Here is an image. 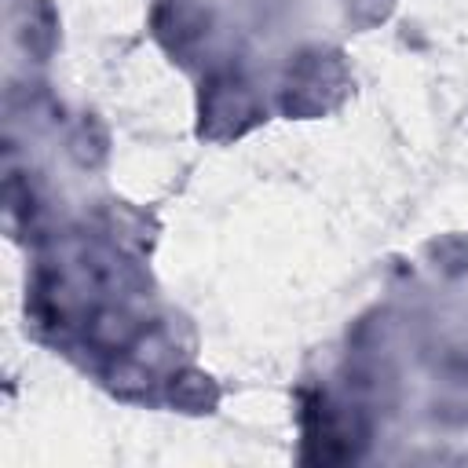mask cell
Listing matches in <instances>:
<instances>
[{
    "mask_svg": "<svg viewBox=\"0 0 468 468\" xmlns=\"http://www.w3.org/2000/svg\"><path fill=\"white\" fill-rule=\"evenodd\" d=\"M296 424L300 461L322 468L358 461L373 439V410L355 395H333L325 388H300Z\"/></svg>",
    "mask_w": 468,
    "mask_h": 468,
    "instance_id": "obj_1",
    "label": "cell"
},
{
    "mask_svg": "<svg viewBox=\"0 0 468 468\" xmlns=\"http://www.w3.org/2000/svg\"><path fill=\"white\" fill-rule=\"evenodd\" d=\"M351 95V66L333 44L296 48L278 77V110L292 121H318Z\"/></svg>",
    "mask_w": 468,
    "mask_h": 468,
    "instance_id": "obj_2",
    "label": "cell"
},
{
    "mask_svg": "<svg viewBox=\"0 0 468 468\" xmlns=\"http://www.w3.org/2000/svg\"><path fill=\"white\" fill-rule=\"evenodd\" d=\"M267 121V102L241 66H208L197 88V135L208 143H234Z\"/></svg>",
    "mask_w": 468,
    "mask_h": 468,
    "instance_id": "obj_3",
    "label": "cell"
},
{
    "mask_svg": "<svg viewBox=\"0 0 468 468\" xmlns=\"http://www.w3.org/2000/svg\"><path fill=\"white\" fill-rule=\"evenodd\" d=\"M212 33H216V15L205 0H154L150 7V37L179 66L208 69Z\"/></svg>",
    "mask_w": 468,
    "mask_h": 468,
    "instance_id": "obj_4",
    "label": "cell"
},
{
    "mask_svg": "<svg viewBox=\"0 0 468 468\" xmlns=\"http://www.w3.org/2000/svg\"><path fill=\"white\" fill-rule=\"evenodd\" d=\"M428 417L439 428L468 431V355L435 362V391L428 399Z\"/></svg>",
    "mask_w": 468,
    "mask_h": 468,
    "instance_id": "obj_5",
    "label": "cell"
},
{
    "mask_svg": "<svg viewBox=\"0 0 468 468\" xmlns=\"http://www.w3.org/2000/svg\"><path fill=\"white\" fill-rule=\"evenodd\" d=\"M11 29H15V44L33 62H48L62 37V22L51 0H18L11 15Z\"/></svg>",
    "mask_w": 468,
    "mask_h": 468,
    "instance_id": "obj_6",
    "label": "cell"
},
{
    "mask_svg": "<svg viewBox=\"0 0 468 468\" xmlns=\"http://www.w3.org/2000/svg\"><path fill=\"white\" fill-rule=\"evenodd\" d=\"M161 395H165V402H168L172 410L190 413V417L216 413V406H219V384H216L205 369H197V366H190V362L179 366V369L165 380Z\"/></svg>",
    "mask_w": 468,
    "mask_h": 468,
    "instance_id": "obj_7",
    "label": "cell"
},
{
    "mask_svg": "<svg viewBox=\"0 0 468 468\" xmlns=\"http://www.w3.org/2000/svg\"><path fill=\"white\" fill-rule=\"evenodd\" d=\"M69 154H73V161L84 165V168H95V165L106 161L110 139H106V128H102L91 113H84V121H80L77 132L69 135Z\"/></svg>",
    "mask_w": 468,
    "mask_h": 468,
    "instance_id": "obj_8",
    "label": "cell"
},
{
    "mask_svg": "<svg viewBox=\"0 0 468 468\" xmlns=\"http://www.w3.org/2000/svg\"><path fill=\"white\" fill-rule=\"evenodd\" d=\"M344 4V18L355 29H373L380 22H388V15L395 11L399 0H340Z\"/></svg>",
    "mask_w": 468,
    "mask_h": 468,
    "instance_id": "obj_9",
    "label": "cell"
},
{
    "mask_svg": "<svg viewBox=\"0 0 468 468\" xmlns=\"http://www.w3.org/2000/svg\"><path fill=\"white\" fill-rule=\"evenodd\" d=\"M241 11L245 18L260 29V33H271L274 26H282L292 11V0H241Z\"/></svg>",
    "mask_w": 468,
    "mask_h": 468,
    "instance_id": "obj_10",
    "label": "cell"
},
{
    "mask_svg": "<svg viewBox=\"0 0 468 468\" xmlns=\"http://www.w3.org/2000/svg\"><path fill=\"white\" fill-rule=\"evenodd\" d=\"M431 252H435V267H442L446 274H461V271H468V245L461 241V238H442V241H435L431 245Z\"/></svg>",
    "mask_w": 468,
    "mask_h": 468,
    "instance_id": "obj_11",
    "label": "cell"
}]
</instances>
